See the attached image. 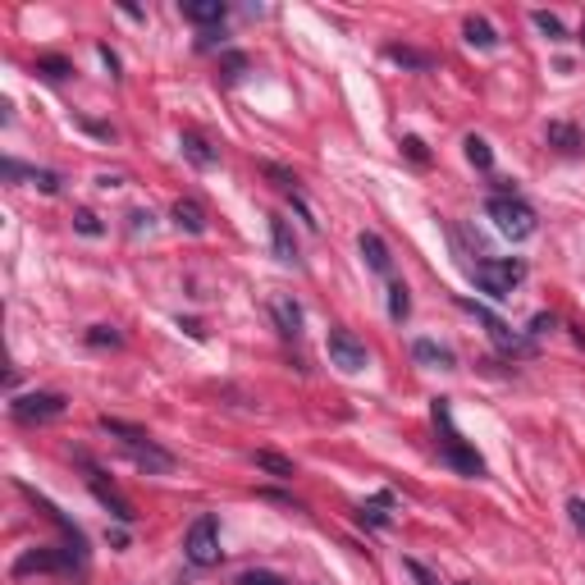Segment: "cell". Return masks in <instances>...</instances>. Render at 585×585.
Masks as SVG:
<instances>
[{
	"label": "cell",
	"mask_w": 585,
	"mask_h": 585,
	"mask_svg": "<svg viewBox=\"0 0 585 585\" xmlns=\"http://www.w3.org/2000/svg\"><path fill=\"white\" fill-rule=\"evenodd\" d=\"M485 215L494 219V229H498L503 238H512V243H522V238H531V234L540 229L535 210H531L517 192H498V197H489V201H485Z\"/></svg>",
	"instance_id": "cell-1"
},
{
	"label": "cell",
	"mask_w": 585,
	"mask_h": 585,
	"mask_svg": "<svg viewBox=\"0 0 585 585\" xmlns=\"http://www.w3.org/2000/svg\"><path fill=\"white\" fill-rule=\"evenodd\" d=\"M434 425L444 430V439H439V449H444V462L458 467L462 476H485V462L476 449L462 444V434L453 430V412H449V398H434Z\"/></svg>",
	"instance_id": "cell-2"
},
{
	"label": "cell",
	"mask_w": 585,
	"mask_h": 585,
	"mask_svg": "<svg viewBox=\"0 0 585 585\" xmlns=\"http://www.w3.org/2000/svg\"><path fill=\"white\" fill-rule=\"evenodd\" d=\"M471 274H476V283L489 292L494 302H503V298H512V288H517V283L526 279V261H517V256L476 261V265H471Z\"/></svg>",
	"instance_id": "cell-3"
},
{
	"label": "cell",
	"mask_w": 585,
	"mask_h": 585,
	"mask_svg": "<svg viewBox=\"0 0 585 585\" xmlns=\"http://www.w3.org/2000/svg\"><path fill=\"white\" fill-rule=\"evenodd\" d=\"M64 412H69L64 394H23V398L10 403V416H14L19 425H46V421L64 416Z\"/></svg>",
	"instance_id": "cell-4"
},
{
	"label": "cell",
	"mask_w": 585,
	"mask_h": 585,
	"mask_svg": "<svg viewBox=\"0 0 585 585\" xmlns=\"http://www.w3.org/2000/svg\"><path fill=\"white\" fill-rule=\"evenodd\" d=\"M330 361L343 376H361L366 366H371V352H366V343L352 330H330Z\"/></svg>",
	"instance_id": "cell-5"
},
{
	"label": "cell",
	"mask_w": 585,
	"mask_h": 585,
	"mask_svg": "<svg viewBox=\"0 0 585 585\" xmlns=\"http://www.w3.org/2000/svg\"><path fill=\"white\" fill-rule=\"evenodd\" d=\"M183 553H188L192 567H215L219 562V526H215V517H197L192 522Z\"/></svg>",
	"instance_id": "cell-6"
},
{
	"label": "cell",
	"mask_w": 585,
	"mask_h": 585,
	"mask_svg": "<svg viewBox=\"0 0 585 585\" xmlns=\"http://www.w3.org/2000/svg\"><path fill=\"white\" fill-rule=\"evenodd\" d=\"M73 562H83V549H32L14 562V576H32V571H69Z\"/></svg>",
	"instance_id": "cell-7"
},
{
	"label": "cell",
	"mask_w": 585,
	"mask_h": 585,
	"mask_svg": "<svg viewBox=\"0 0 585 585\" xmlns=\"http://www.w3.org/2000/svg\"><path fill=\"white\" fill-rule=\"evenodd\" d=\"M124 449H128V458H133L146 476H170V471H174V453H165L161 444H152V434H146V430H142L137 439H128Z\"/></svg>",
	"instance_id": "cell-8"
},
{
	"label": "cell",
	"mask_w": 585,
	"mask_h": 585,
	"mask_svg": "<svg viewBox=\"0 0 585 585\" xmlns=\"http://www.w3.org/2000/svg\"><path fill=\"white\" fill-rule=\"evenodd\" d=\"M462 307H467V311H471L485 330H489V339H494V348H498V352H512V357H517V352H526V348H531L522 334H512V330H507L494 311H485V307H476V302H462Z\"/></svg>",
	"instance_id": "cell-9"
},
{
	"label": "cell",
	"mask_w": 585,
	"mask_h": 585,
	"mask_svg": "<svg viewBox=\"0 0 585 585\" xmlns=\"http://www.w3.org/2000/svg\"><path fill=\"white\" fill-rule=\"evenodd\" d=\"M83 467H88V485H92L97 503H101V507H110L119 522H133V517H137V512H133V503H128V498H124V494H119L115 485H106V476H101V471H97V467L88 462V458H83Z\"/></svg>",
	"instance_id": "cell-10"
},
{
	"label": "cell",
	"mask_w": 585,
	"mask_h": 585,
	"mask_svg": "<svg viewBox=\"0 0 585 585\" xmlns=\"http://www.w3.org/2000/svg\"><path fill=\"white\" fill-rule=\"evenodd\" d=\"M270 243H274V256L283 265H298V238H292L288 219L283 215H270Z\"/></svg>",
	"instance_id": "cell-11"
},
{
	"label": "cell",
	"mask_w": 585,
	"mask_h": 585,
	"mask_svg": "<svg viewBox=\"0 0 585 585\" xmlns=\"http://www.w3.org/2000/svg\"><path fill=\"white\" fill-rule=\"evenodd\" d=\"M270 316H274V325H279L283 339H298V334H302V307L292 302V298H274V302H270Z\"/></svg>",
	"instance_id": "cell-12"
},
{
	"label": "cell",
	"mask_w": 585,
	"mask_h": 585,
	"mask_svg": "<svg viewBox=\"0 0 585 585\" xmlns=\"http://www.w3.org/2000/svg\"><path fill=\"white\" fill-rule=\"evenodd\" d=\"M544 142H549V146H558V152H567V156L585 152V137H580V128H576V124H562V119H553V124L544 128Z\"/></svg>",
	"instance_id": "cell-13"
},
{
	"label": "cell",
	"mask_w": 585,
	"mask_h": 585,
	"mask_svg": "<svg viewBox=\"0 0 585 585\" xmlns=\"http://www.w3.org/2000/svg\"><path fill=\"white\" fill-rule=\"evenodd\" d=\"M361 256H366V265H371L376 274H389V265H394V256H389V247H385V238L380 234H361Z\"/></svg>",
	"instance_id": "cell-14"
},
{
	"label": "cell",
	"mask_w": 585,
	"mask_h": 585,
	"mask_svg": "<svg viewBox=\"0 0 585 585\" xmlns=\"http://www.w3.org/2000/svg\"><path fill=\"white\" fill-rule=\"evenodd\" d=\"M174 225L188 229V234H206V210H201L192 197H179V201H174Z\"/></svg>",
	"instance_id": "cell-15"
},
{
	"label": "cell",
	"mask_w": 585,
	"mask_h": 585,
	"mask_svg": "<svg viewBox=\"0 0 585 585\" xmlns=\"http://www.w3.org/2000/svg\"><path fill=\"white\" fill-rule=\"evenodd\" d=\"M412 357L425 361V366H444V371H453V366H458V357H453L449 348H439L434 339H416V343H412Z\"/></svg>",
	"instance_id": "cell-16"
},
{
	"label": "cell",
	"mask_w": 585,
	"mask_h": 585,
	"mask_svg": "<svg viewBox=\"0 0 585 585\" xmlns=\"http://www.w3.org/2000/svg\"><path fill=\"white\" fill-rule=\"evenodd\" d=\"M252 462H256V471H265V476H279V480H292V476H298V467H292V458H283V453H270V449L252 453Z\"/></svg>",
	"instance_id": "cell-17"
},
{
	"label": "cell",
	"mask_w": 585,
	"mask_h": 585,
	"mask_svg": "<svg viewBox=\"0 0 585 585\" xmlns=\"http://www.w3.org/2000/svg\"><path fill=\"white\" fill-rule=\"evenodd\" d=\"M225 5L219 0H188L183 5V19H192V23H225Z\"/></svg>",
	"instance_id": "cell-18"
},
{
	"label": "cell",
	"mask_w": 585,
	"mask_h": 585,
	"mask_svg": "<svg viewBox=\"0 0 585 585\" xmlns=\"http://www.w3.org/2000/svg\"><path fill=\"white\" fill-rule=\"evenodd\" d=\"M179 146H183V156H188L197 170H210V165H215V152L206 146V137H197V133H183V137H179Z\"/></svg>",
	"instance_id": "cell-19"
},
{
	"label": "cell",
	"mask_w": 585,
	"mask_h": 585,
	"mask_svg": "<svg viewBox=\"0 0 585 585\" xmlns=\"http://www.w3.org/2000/svg\"><path fill=\"white\" fill-rule=\"evenodd\" d=\"M467 161H471L476 170H489V165H494V152H489L485 137H476V133L467 137Z\"/></svg>",
	"instance_id": "cell-20"
},
{
	"label": "cell",
	"mask_w": 585,
	"mask_h": 585,
	"mask_svg": "<svg viewBox=\"0 0 585 585\" xmlns=\"http://www.w3.org/2000/svg\"><path fill=\"white\" fill-rule=\"evenodd\" d=\"M467 42H471V46H480V51L498 46V37H494V28H489L485 19H467Z\"/></svg>",
	"instance_id": "cell-21"
},
{
	"label": "cell",
	"mask_w": 585,
	"mask_h": 585,
	"mask_svg": "<svg viewBox=\"0 0 585 585\" xmlns=\"http://www.w3.org/2000/svg\"><path fill=\"white\" fill-rule=\"evenodd\" d=\"M385 55H389L394 64H407V69H430V55H421V51H412V46H385Z\"/></svg>",
	"instance_id": "cell-22"
},
{
	"label": "cell",
	"mask_w": 585,
	"mask_h": 585,
	"mask_svg": "<svg viewBox=\"0 0 585 585\" xmlns=\"http://www.w3.org/2000/svg\"><path fill=\"white\" fill-rule=\"evenodd\" d=\"M389 503H394V494H380L376 503H366V507H361V517H366V522H376V526H389Z\"/></svg>",
	"instance_id": "cell-23"
},
{
	"label": "cell",
	"mask_w": 585,
	"mask_h": 585,
	"mask_svg": "<svg viewBox=\"0 0 585 585\" xmlns=\"http://www.w3.org/2000/svg\"><path fill=\"white\" fill-rule=\"evenodd\" d=\"M37 73H46V79L60 83V79H69V73H73V64L60 60V55H42V60H37Z\"/></svg>",
	"instance_id": "cell-24"
},
{
	"label": "cell",
	"mask_w": 585,
	"mask_h": 585,
	"mask_svg": "<svg viewBox=\"0 0 585 585\" xmlns=\"http://www.w3.org/2000/svg\"><path fill=\"white\" fill-rule=\"evenodd\" d=\"M407 311H412L407 288H403V283H389V316H394V320H407Z\"/></svg>",
	"instance_id": "cell-25"
},
{
	"label": "cell",
	"mask_w": 585,
	"mask_h": 585,
	"mask_svg": "<svg viewBox=\"0 0 585 585\" xmlns=\"http://www.w3.org/2000/svg\"><path fill=\"white\" fill-rule=\"evenodd\" d=\"M535 28H540L549 42H562V37H567V32H562V19L549 14V10H535Z\"/></svg>",
	"instance_id": "cell-26"
},
{
	"label": "cell",
	"mask_w": 585,
	"mask_h": 585,
	"mask_svg": "<svg viewBox=\"0 0 585 585\" xmlns=\"http://www.w3.org/2000/svg\"><path fill=\"white\" fill-rule=\"evenodd\" d=\"M73 229H79L83 238H101V219L92 210H79V215H73Z\"/></svg>",
	"instance_id": "cell-27"
},
{
	"label": "cell",
	"mask_w": 585,
	"mask_h": 585,
	"mask_svg": "<svg viewBox=\"0 0 585 585\" xmlns=\"http://www.w3.org/2000/svg\"><path fill=\"white\" fill-rule=\"evenodd\" d=\"M265 174L274 179V188H283V192H292V197H298V179H292L288 170H279V165H265Z\"/></svg>",
	"instance_id": "cell-28"
},
{
	"label": "cell",
	"mask_w": 585,
	"mask_h": 585,
	"mask_svg": "<svg viewBox=\"0 0 585 585\" xmlns=\"http://www.w3.org/2000/svg\"><path fill=\"white\" fill-rule=\"evenodd\" d=\"M88 343H97V348H115L119 343V330H110V325H92V334H88Z\"/></svg>",
	"instance_id": "cell-29"
},
{
	"label": "cell",
	"mask_w": 585,
	"mask_h": 585,
	"mask_svg": "<svg viewBox=\"0 0 585 585\" xmlns=\"http://www.w3.org/2000/svg\"><path fill=\"white\" fill-rule=\"evenodd\" d=\"M238 585H283V580H279V576H270V571H247Z\"/></svg>",
	"instance_id": "cell-30"
},
{
	"label": "cell",
	"mask_w": 585,
	"mask_h": 585,
	"mask_svg": "<svg viewBox=\"0 0 585 585\" xmlns=\"http://www.w3.org/2000/svg\"><path fill=\"white\" fill-rule=\"evenodd\" d=\"M403 146H407V156H412L416 165H425V161H430V156H425V142H421V137H407Z\"/></svg>",
	"instance_id": "cell-31"
},
{
	"label": "cell",
	"mask_w": 585,
	"mask_h": 585,
	"mask_svg": "<svg viewBox=\"0 0 585 585\" xmlns=\"http://www.w3.org/2000/svg\"><path fill=\"white\" fill-rule=\"evenodd\" d=\"M567 512H571V526H576V531H585V498H571V503H567Z\"/></svg>",
	"instance_id": "cell-32"
},
{
	"label": "cell",
	"mask_w": 585,
	"mask_h": 585,
	"mask_svg": "<svg viewBox=\"0 0 585 585\" xmlns=\"http://www.w3.org/2000/svg\"><path fill=\"white\" fill-rule=\"evenodd\" d=\"M403 567H407V571H412V576H416V580H421V585H439V580H434V576H430V571H425V567H421V562H416V558H407V562H403Z\"/></svg>",
	"instance_id": "cell-33"
},
{
	"label": "cell",
	"mask_w": 585,
	"mask_h": 585,
	"mask_svg": "<svg viewBox=\"0 0 585 585\" xmlns=\"http://www.w3.org/2000/svg\"><path fill=\"white\" fill-rule=\"evenodd\" d=\"M549 330H553V316H535L531 320V334H549Z\"/></svg>",
	"instance_id": "cell-34"
},
{
	"label": "cell",
	"mask_w": 585,
	"mask_h": 585,
	"mask_svg": "<svg viewBox=\"0 0 585 585\" xmlns=\"http://www.w3.org/2000/svg\"><path fill=\"white\" fill-rule=\"evenodd\" d=\"M580 42H585V23H580Z\"/></svg>",
	"instance_id": "cell-35"
}]
</instances>
